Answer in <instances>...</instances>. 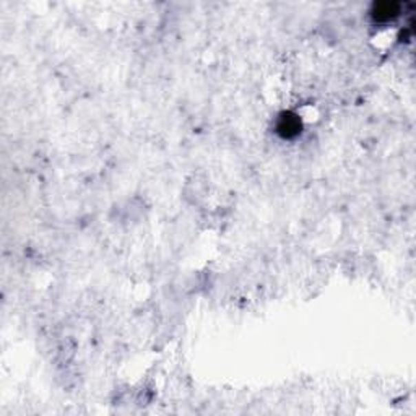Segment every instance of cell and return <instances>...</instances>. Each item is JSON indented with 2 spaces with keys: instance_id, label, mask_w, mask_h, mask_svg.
Wrapping results in <instances>:
<instances>
[{
  "instance_id": "6da1fadb",
  "label": "cell",
  "mask_w": 416,
  "mask_h": 416,
  "mask_svg": "<svg viewBox=\"0 0 416 416\" xmlns=\"http://www.w3.org/2000/svg\"><path fill=\"white\" fill-rule=\"evenodd\" d=\"M277 134L284 140H293L300 137L302 132V121L301 117L291 111H284L278 116L277 124H275Z\"/></svg>"
},
{
  "instance_id": "7a4b0ae2",
  "label": "cell",
  "mask_w": 416,
  "mask_h": 416,
  "mask_svg": "<svg viewBox=\"0 0 416 416\" xmlns=\"http://www.w3.org/2000/svg\"><path fill=\"white\" fill-rule=\"evenodd\" d=\"M402 13V6L399 2H376L371 7L369 15L376 23H391L399 18Z\"/></svg>"
}]
</instances>
